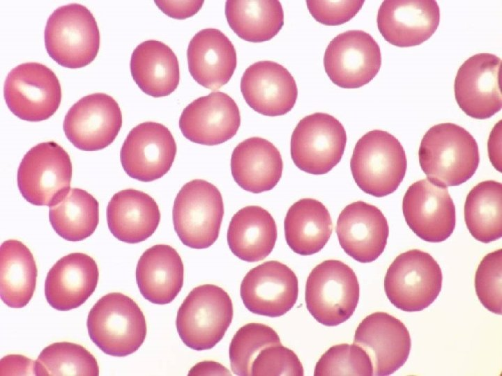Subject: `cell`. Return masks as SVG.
Masks as SVG:
<instances>
[{"label":"cell","instance_id":"cell-14","mask_svg":"<svg viewBox=\"0 0 502 376\" xmlns=\"http://www.w3.org/2000/svg\"><path fill=\"white\" fill-rule=\"evenodd\" d=\"M177 151L174 138L164 125L144 122L128 133L120 151L125 172L132 178L151 182L171 169Z\"/></svg>","mask_w":502,"mask_h":376},{"label":"cell","instance_id":"cell-16","mask_svg":"<svg viewBox=\"0 0 502 376\" xmlns=\"http://www.w3.org/2000/svg\"><path fill=\"white\" fill-rule=\"evenodd\" d=\"M298 279L286 265L264 262L251 269L243 278L240 295L252 313L268 317L284 315L298 299Z\"/></svg>","mask_w":502,"mask_h":376},{"label":"cell","instance_id":"cell-27","mask_svg":"<svg viewBox=\"0 0 502 376\" xmlns=\"http://www.w3.org/2000/svg\"><path fill=\"white\" fill-rule=\"evenodd\" d=\"M136 281L142 295L156 304L172 302L181 291L184 266L178 253L167 244L146 249L136 267Z\"/></svg>","mask_w":502,"mask_h":376},{"label":"cell","instance_id":"cell-7","mask_svg":"<svg viewBox=\"0 0 502 376\" xmlns=\"http://www.w3.org/2000/svg\"><path fill=\"white\" fill-rule=\"evenodd\" d=\"M172 215L174 230L183 244L206 249L219 235L224 215L222 196L211 182L192 180L177 194Z\"/></svg>","mask_w":502,"mask_h":376},{"label":"cell","instance_id":"cell-24","mask_svg":"<svg viewBox=\"0 0 502 376\" xmlns=\"http://www.w3.org/2000/svg\"><path fill=\"white\" fill-rule=\"evenodd\" d=\"M187 58L192 78L213 91L229 82L237 64L234 45L216 29H202L193 36L188 45Z\"/></svg>","mask_w":502,"mask_h":376},{"label":"cell","instance_id":"cell-22","mask_svg":"<svg viewBox=\"0 0 502 376\" xmlns=\"http://www.w3.org/2000/svg\"><path fill=\"white\" fill-rule=\"evenodd\" d=\"M240 88L249 107L268 116L286 114L298 97L294 78L283 65L272 61L250 65L241 77Z\"/></svg>","mask_w":502,"mask_h":376},{"label":"cell","instance_id":"cell-2","mask_svg":"<svg viewBox=\"0 0 502 376\" xmlns=\"http://www.w3.org/2000/svg\"><path fill=\"white\" fill-rule=\"evenodd\" d=\"M91 340L104 353L126 357L143 344L146 319L139 306L121 292L102 296L90 310L86 322Z\"/></svg>","mask_w":502,"mask_h":376},{"label":"cell","instance_id":"cell-8","mask_svg":"<svg viewBox=\"0 0 502 376\" xmlns=\"http://www.w3.org/2000/svg\"><path fill=\"white\" fill-rule=\"evenodd\" d=\"M440 266L428 253H402L387 269L384 290L390 301L404 311H420L432 304L442 285Z\"/></svg>","mask_w":502,"mask_h":376},{"label":"cell","instance_id":"cell-42","mask_svg":"<svg viewBox=\"0 0 502 376\" xmlns=\"http://www.w3.org/2000/svg\"><path fill=\"white\" fill-rule=\"evenodd\" d=\"M34 362L22 355H8L1 360V375H35Z\"/></svg>","mask_w":502,"mask_h":376},{"label":"cell","instance_id":"cell-26","mask_svg":"<svg viewBox=\"0 0 502 376\" xmlns=\"http://www.w3.org/2000/svg\"><path fill=\"white\" fill-rule=\"evenodd\" d=\"M108 228L119 240L137 244L157 229L160 212L155 200L139 190L127 189L116 193L107 207Z\"/></svg>","mask_w":502,"mask_h":376},{"label":"cell","instance_id":"cell-39","mask_svg":"<svg viewBox=\"0 0 502 376\" xmlns=\"http://www.w3.org/2000/svg\"><path fill=\"white\" fill-rule=\"evenodd\" d=\"M303 368L297 355L281 345L264 348L254 360L252 376H303Z\"/></svg>","mask_w":502,"mask_h":376},{"label":"cell","instance_id":"cell-3","mask_svg":"<svg viewBox=\"0 0 502 376\" xmlns=\"http://www.w3.org/2000/svg\"><path fill=\"white\" fill-rule=\"evenodd\" d=\"M350 167L358 187L380 198L398 188L406 173L407 160L397 139L388 132L374 130L356 143Z\"/></svg>","mask_w":502,"mask_h":376},{"label":"cell","instance_id":"cell-36","mask_svg":"<svg viewBox=\"0 0 502 376\" xmlns=\"http://www.w3.org/2000/svg\"><path fill=\"white\" fill-rule=\"evenodd\" d=\"M280 337L271 327L261 323H248L234 334L229 345L231 368L236 375H252V365L267 346L281 345Z\"/></svg>","mask_w":502,"mask_h":376},{"label":"cell","instance_id":"cell-38","mask_svg":"<svg viewBox=\"0 0 502 376\" xmlns=\"http://www.w3.org/2000/svg\"><path fill=\"white\" fill-rule=\"evenodd\" d=\"M502 250L487 254L475 275V288L481 304L489 311L501 314Z\"/></svg>","mask_w":502,"mask_h":376},{"label":"cell","instance_id":"cell-10","mask_svg":"<svg viewBox=\"0 0 502 376\" xmlns=\"http://www.w3.org/2000/svg\"><path fill=\"white\" fill-rule=\"evenodd\" d=\"M346 143L342 123L330 114L317 112L302 118L294 128L291 157L303 171L326 174L340 162Z\"/></svg>","mask_w":502,"mask_h":376},{"label":"cell","instance_id":"cell-20","mask_svg":"<svg viewBox=\"0 0 502 376\" xmlns=\"http://www.w3.org/2000/svg\"><path fill=\"white\" fill-rule=\"evenodd\" d=\"M377 26L384 39L393 45H419L436 31L440 10L434 0H386L377 14Z\"/></svg>","mask_w":502,"mask_h":376},{"label":"cell","instance_id":"cell-15","mask_svg":"<svg viewBox=\"0 0 502 376\" xmlns=\"http://www.w3.org/2000/svg\"><path fill=\"white\" fill-rule=\"evenodd\" d=\"M402 210L409 227L426 242H443L455 228V206L447 187L427 178L409 186L403 197Z\"/></svg>","mask_w":502,"mask_h":376},{"label":"cell","instance_id":"cell-34","mask_svg":"<svg viewBox=\"0 0 502 376\" xmlns=\"http://www.w3.org/2000/svg\"><path fill=\"white\" fill-rule=\"evenodd\" d=\"M502 185L494 180L476 185L467 194L464 221L471 235L489 243L502 235Z\"/></svg>","mask_w":502,"mask_h":376},{"label":"cell","instance_id":"cell-12","mask_svg":"<svg viewBox=\"0 0 502 376\" xmlns=\"http://www.w3.org/2000/svg\"><path fill=\"white\" fill-rule=\"evenodd\" d=\"M381 65L380 47L362 30H349L335 37L324 56L326 73L335 85L360 88L372 81Z\"/></svg>","mask_w":502,"mask_h":376},{"label":"cell","instance_id":"cell-6","mask_svg":"<svg viewBox=\"0 0 502 376\" xmlns=\"http://www.w3.org/2000/svg\"><path fill=\"white\" fill-rule=\"evenodd\" d=\"M360 288L353 270L343 262L326 260L310 273L305 285L306 307L319 323L337 326L353 313Z\"/></svg>","mask_w":502,"mask_h":376},{"label":"cell","instance_id":"cell-32","mask_svg":"<svg viewBox=\"0 0 502 376\" xmlns=\"http://www.w3.org/2000/svg\"><path fill=\"white\" fill-rule=\"evenodd\" d=\"M225 13L230 28L248 42L270 40L284 25V12L277 0H229Z\"/></svg>","mask_w":502,"mask_h":376},{"label":"cell","instance_id":"cell-1","mask_svg":"<svg viewBox=\"0 0 502 376\" xmlns=\"http://www.w3.org/2000/svg\"><path fill=\"white\" fill-rule=\"evenodd\" d=\"M419 163L436 185L458 186L470 179L480 162L478 146L464 127L451 123L430 127L418 150Z\"/></svg>","mask_w":502,"mask_h":376},{"label":"cell","instance_id":"cell-17","mask_svg":"<svg viewBox=\"0 0 502 376\" xmlns=\"http://www.w3.org/2000/svg\"><path fill=\"white\" fill-rule=\"evenodd\" d=\"M501 63L496 55L480 53L469 58L459 68L454 82L455 97L466 115L483 120L501 110Z\"/></svg>","mask_w":502,"mask_h":376},{"label":"cell","instance_id":"cell-40","mask_svg":"<svg viewBox=\"0 0 502 376\" xmlns=\"http://www.w3.org/2000/svg\"><path fill=\"white\" fill-rule=\"evenodd\" d=\"M364 1H306L312 16L326 26H338L353 18L360 10Z\"/></svg>","mask_w":502,"mask_h":376},{"label":"cell","instance_id":"cell-43","mask_svg":"<svg viewBox=\"0 0 502 376\" xmlns=\"http://www.w3.org/2000/svg\"><path fill=\"white\" fill-rule=\"evenodd\" d=\"M189 375H231L229 371L219 363L203 361L198 363L190 371Z\"/></svg>","mask_w":502,"mask_h":376},{"label":"cell","instance_id":"cell-33","mask_svg":"<svg viewBox=\"0 0 502 376\" xmlns=\"http://www.w3.org/2000/svg\"><path fill=\"white\" fill-rule=\"evenodd\" d=\"M49 219L56 233L68 241H81L93 234L99 223V203L89 192L73 188L50 206Z\"/></svg>","mask_w":502,"mask_h":376},{"label":"cell","instance_id":"cell-21","mask_svg":"<svg viewBox=\"0 0 502 376\" xmlns=\"http://www.w3.org/2000/svg\"><path fill=\"white\" fill-rule=\"evenodd\" d=\"M336 233L344 252L360 263H370L383 252L389 227L383 212L362 201L347 205L339 214Z\"/></svg>","mask_w":502,"mask_h":376},{"label":"cell","instance_id":"cell-18","mask_svg":"<svg viewBox=\"0 0 502 376\" xmlns=\"http://www.w3.org/2000/svg\"><path fill=\"white\" fill-rule=\"evenodd\" d=\"M353 343L370 357L373 375L393 374L406 361L411 347L409 332L399 319L385 312L365 318L355 331Z\"/></svg>","mask_w":502,"mask_h":376},{"label":"cell","instance_id":"cell-25","mask_svg":"<svg viewBox=\"0 0 502 376\" xmlns=\"http://www.w3.org/2000/svg\"><path fill=\"white\" fill-rule=\"evenodd\" d=\"M283 162L278 149L261 137L238 143L231 157V175L244 190L259 194L271 190L282 177Z\"/></svg>","mask_w":502,"mask_h":376},{"label":"cell","instance_id":"cell-23","mask_svg":"<svg viewBox=\"0 0 502 376\" xmlns=\"http://www.w3.org/2000/svg\"><path fill=\"white\" fill-rule=\"evenodd\" d=\"M99 279L96 261L84 253L60 258L49 270L45 282L48 304L67 311L82 305L95 291Z\"/></svg>","mask_w":502,"mask_h":376},{"label":"cell","instance_id":"cell-9","mask_svg":"<svg viewBox=\"0 0 502 376\" xmlns=\"http://www.w3.org/2000/svg\"><path fill=\"white\" fill-rule=\"evenodd\" d=\"M72 172L69 155L61 146L54 141L40 143L22 158L17 186L30 203L51 206L70 190Z\"/></svg>","mask_w":502,"mask_h":376},{"label":"cell","instance_id":"cell-30","mask_svg":"<svg viewBox=\"0 0 502 376\" xmlns=\"http://www.w3.org/2000/svg\"><path fill=\"white\" fill-rule=\"evenodd\" d=\"M286 242L301 256L319 252L328 242L333 230L330 213L314 198H302L288 210L284 221Z\"/></svg>","mask_w":502,"mask_h":376},{"label":"cell","instance_id":"cell-11","mask_svg":"<svg viewBox=\"0 0 502 376\" xmlns=\"http://www.w3.org/2000/svg\"><path fill=\"white\" fill-rule=\"evenodd\" d=\"M6 103L17 117L38 122L50 118L61 101V88L54 72L46 65L29 62L8 74L3 87Z\"/></svg>","mask_w":502,"mask_h":376},{"label":"cell","instance_id":"cell-29","mask_svg":"<svg viewBox=\"0 0 502 376\" xmlns=\"http://www.w3.org/2000/svg\"><path fill=\"white\" fill-rule=\"evenodd\" d=\"M277 237L275 221L268 210L248 205L232 217L227 230L231 252L242 260H264L273 251Z\"/></svg>","mask_w":502,"mask_h":376},{"label":"cell","instance_id":"cell-37","mask_svg":"<svg viewBox=\"0 0 502 376\" xmlns=\"http://www.w3.org/2000/svg\"><path fill=\"white\" fill-rule=\"evenodd\" d=\"M314 376H372L373 366L367 352L356 344L330 347L319 359Z\"/></svg>","mask_w":502,"mask_h":376},{"label":"cell","instance_id":"cell-13","mask_svg":"<svg viewBox=\"0 0 502 376\" xmlns=\"http://www.w3.org/2000/svg\"><path fill=\"white\" fill-rule=\"evenodd\" d=\"M122 125V113L110 95L96 93L86 95L68 111L63 130L74 146L96 151L110 145Z\"/></svg>","mask_w":502,"mask_h":376},{"label":"cell","instance_id":"cell-19","mask_svg":"<svg viewBox=\"0 0 502 376\" xmlns=\"http://www.w3.org/2000/svg\"><path fill=\"white\" fill-rule=\"evenodd\" d=\"M179 128L195 143L215 146L231 139L241 125L236 102L227 93L215 91L193 100L182 111Z\"/></svg>","mask_w":502,"mask_h":376},{"label":"cell","instance_id":"cell-5","mask_svg":"<svg viewBox=\"0 0 502 376\" xmlns=\"http://www.w3.org/2000/svg\"><path fill=\"white\" fill-rule=\"evenodd\" d=\"M228 293L213 284L193 288L178 308L176 325L184 344L195 350H210L222 338L233 318Z\"/></svg>","mask_w":502,"mask_h":376},{"label":"cell","instance_id":"cell-35","mask_svg":"<svg viewBox=\"0 0 502 376\" xmlns=\"http://www.w3.org/2000/svg\"><path fill=\"white\" fill-rule=\"evenodd\" d=\"M37 376L99 375L94 356L84 347L71 342H57L45 347L34 362Z\"/></svg>","mask_w":502,"mask_h":376},{"label":"cell","instance_id":"cell-31","mask_svg":"<svg viewBox=\"0 0 502 376\" xmlns=\"http://www.w3.org/2000/svg\"><path fill=\"white\" fill-rule=\"evenodd\" d=\"M38 269L33 256L22 242L8 240L0 249V293L10 308L28 304L35 292Z\"/></svg>","mask_w":502,"mask_h":376},{"label":"cell","instance_id":"cell-41","mask_svg":"<svg viewBox=\"0 0 502 376\" xmlns=\"http://www.w3.org/2000/svg\"><path fill=\"white\" fill-rule=\"evenodd\" d=\"M155 3L169 17L184 19L196 14L204 1H155Z\"/></svg>","mask_w":502,"mask_h":376},{"label":"cell","instance_id":"cell-4","mask_svg":"<svg viewBox=\"0 0 502 376\" xmlns=\"http://www.w3.org/2000/svg\"><path fill=\"white\" fill-rule=\"evenodd\" d=\"M49 56L68 68L91 63L100 47V32L90 10L79 3L62 6L49 17L44 33Z\"/></svg>","mask_w":502,"mask_h":376},{"label":"cell","instance_id":"cell-28","mask_svg":"<svg viewBox=\"0 0 502 376\" xmlns=\"http://www.w3.org/2000/svg\"><path fill=\"white\" fill-rule=\"evenodd\" d=\"M130 68L139 88L154 97L170 95L179 84L177 56L160 41L149 40L137 45L131 55Z\"/></svg>","mask_w":502,"mask_h":376}]
</instances>
